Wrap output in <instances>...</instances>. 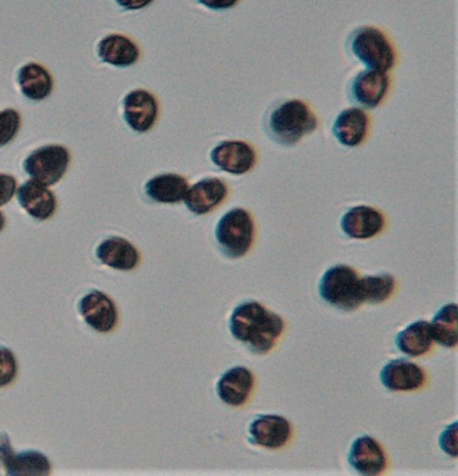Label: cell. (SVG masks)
I'll return each instance as SVG.
<instances>
[{
	"instance_id": "52a82bcc",
	"label": "cell",
	"mask_w": 458,
	"mask_h": 476,
	"mask_svg": "<svg viewBox=\"0 0 458 476\" xmlns=\"http://www.w3.org/2000/svg\"><path fill=\"white\" fill-rule=\"evenodd\" d=\"M78 309L85 322L98 332L107 333L117 324L118 312L114 302L98 289L84 295L79 301Z\"/></svg>"
},
{
	"instance_id": "5bb4252c",
	"label": "cell",
	"mask_w": 458,
	"mask_h": 476,
	"mask_svg": "<svg viewBox=\"0 0 458 476\" xmlns=\"http://www.w3.org/2000/svg\"><path fill=\"white\" fill-rule=\"evenodd\" d=\"M383 386L390 391H412L420 388L426 380L423 370L406 359H393L379 373Z\"/></svg>"
},
{
	"instance_id": "484cf974",
	"label": "cell",
	"mask_w": 458,
	"mask_h": 476,
	"mask_svg": "<svg viewBox=\"0 0 458 476\" xmlns=\"http://www.w3.org/2000/svg\"><path fill=\"white\" fill-rule=\"evenodd\" d=\"M362 296L364 302L382 303L393 294L395 282L388 273L361 277Z\"/></svg>"
},
{
	"instance_id": "d6986e66",
	"label": "cell",
	"mask_w": 458,
	"mask_h": 476,
	"mask_svg": "<svg viewBox=\"0 0 458 476\" xmlns=\"http://www.w3.org/2000/svg\"><path fill=\"white\" fill-rule=\"evenodd\" d=\"M369 128L367 113L357 107L343 110L335 119L332 132L343 146L354 147L365 138Z\"/></svg>"
},
{
	"instance_id": "7402d4cb",
	"label": "cell",
	"mask_w": 458,
	"mask_h": 476,
	"mask_svg": "<svg viewBox=\"0 0 458 476\" xmlns=\"http://www.w3.org/2000/svg\"><path fill=\"white\" fill-rule=\"evenodd\" d=\"M18 83L22 94L35 101L45 99L53 89L51 74L44 66L36 63H29L20 68Z\"/></svg>"
},
{
	"instance_id": "e0dca14e",
	"label": "cell",
	"mask_w": 458,
	"mask_h": 476,
	"mask_svg": "<svg viewBox=\"0 0 458 476\" xmlns=\"http://www.w3.org/2000/svg\"><path fill=\"white\" fill-rule=\"evenodd\" d=\"M388 87L389 78L386 72L365 70L353 78L351 95L360 105L375 108L386 96Z\"/></svg>"
},
{
	"instance_id": "6da1fadb",
	"label": "cell",
	"mask_w": 458,
	"mask_h": 476,
	"mask_svg": "<svg viewBox=\"0 0 458 476\" xmlns=\"http://www.w3.org/2000/svg\"><path fill=\"white\" fill-rule=\"evenodd\" d=\"M284 328V322L280 315L255 300L236 305L229 319L232 336L256 354L269 352L282 335Z\"/></svg>"
},
{
	"instance_id": "7a4b0ae2",
	"label": "cell",
	"mask_w": 458,
	"mask_h": 476,
	"mask_svg": "<svg viewBox=\"0 0 458 476\" xmlns=\"http://www.w3.org/2000/svg\"><path fill=\"white\" fill-rule=\"evenodd\" d=\"M267 124L274 140L284 146H293L317 129L318 120L303 101L291 99L271 112Z\"/></svg>"
},
{
	"instance_id": "f546056e",
	"label": "cell",
	"mask_w": 458,
	"mask_h": 476,
	"mask_svg": "<svg viewBox=\"0 0 458 476\" xmlns=\"http://www.w3.org/2000/svg\"><path fill=\"white\" fill-rule=\"evenodd\" d=\"M16 185L17 182L13 176L0 173V205L8 203L13 198Z\"/></svg>"
},
{
	"instance_id": "1f68e13d",
	"label": "cell",
	"mask_w": 458,
	"mask_h": 476,
	"mask_svg": "<svg viewBox=\"0 0 458 476\" xmlns=\"http://www.w3.org/2000/svg\"><path fill=\"white\" fill-rule=\"evenodd\" d=\"M117 3L126 8V9H130V10H133V9H138V8H141V7H144L145 5H147L148 3H150L149 1H117Z\"/></svg>"
},
{
	"instance_id": "ac0fdd59",
	"label": "cell",
	"mask_w": 458,
	"mask_h": 476,
	"mask_svg": "<svg viewBox=\"0 0 458 476\" xmlns=\"http://www.w3.org/2000/svg\"><path fill=\"white\" fill-rule=\"evenodd\" d=\"M20 205L34 219L45 221L53 216L56 210L55 194L46 186L27 180L17 191Z\"/></svg>"
},
{
	"instance_id": "ffe728a7",
	"label": "cell",
	"mask_w": 458,
	"mask_h": 476,
	"mask_svg": "<svg viewBox=\"0 0 458 476\" xmlns=\"http://www.w3.org/2000/svg\"><path fill=\"white\" fill-rule=\"evenodd\" d=\"M100 59L116 67H127L139 58L137 45L129 38L120 34H110L103 38L98 45Z\"/></svg>"
},
{
	"instance_id": "d4e9b609",
	"label": "cell",
	"mask_w": 458,
	"mask_h": 476,
	"mask_svg": "<svg viewBox=\"0 0 458 476\" xmlns=\"http://www.w3.org/2000/svg\"><path fill=\"white\" fill-rule=\"evenodd\" d=\"M430 324L433 340L445 347L457 345V305L454 303L442 306Z\"/></svg>"
},
{
	"instance_id": "ba28073f",
	"label": "cell",
	"mask_w": 458,
	"mask_h": 476,
	"mask_svg": "<svg viewBox=\"0 0 458 476\" xmlns=\"http://www.w3.org/2000/svg\"><path fill=\"white\" fill-rule=\"evenodd\" d=\"M210 159L220 170L234 175L250 171L256 163V152L246 142L225 140L210 152Z\"/></svg>"
},
{
	"instance_id": "9a60e30c",
	"label": "cell",
	"mask_w": 458,
	"mask_h": 476,
	"mask_svg": "<svg viewBox=\"0 0 458 476\" xmlns=\"http://www.w3.org/2000/svg\"><path fill=\"white\" fill-rule=\"evenodd\" d=\"M96 255L103 264L123 271L136 268L140 258L134 245L119 236L102 240L96 249Z\"/></svg>"
},
{
	"instance_id": "3957f363",
	"label": "cell",
	"mask_w": 458,
	"mask_h": 476,
	"mask_svg": "<svg viewBox=\"0 0 458 476\" xmlns=\"http://www.w3.org/2000/svg\"><path fill=\"white\" fill-rule=\"evenodd\" d=\"M318 293L329 305L344 311H352L364 303L361 277L345 264L327 269L318 284Z\"/></svg>"
},
{
	"instance_id": "277c9868",
	"label": "cell",
	"mask_w": 458,
	"mask_h": 476,
	"mask_svg": "<svg viewBox=\"0 0 458 476\" xmlns=\"http://www.w3.org/2000/svg\"><path fill=\"white\" fill-rule=\"evenodd\" d=\"M255 226L250 213L242 207L230 209L221 216L215 228L216 240L229 258L244 256L254 240Z\"/></svg>"
},
{
	"instance_id": "4fadbf2b",
	"label": "cell",
	"mask_w": 458,
	"mask_h": 476,
	"mask_svg": "<svg viewBox=\"0 0 458 476\" xmlns=\"http://www.w3.org/2000/svg\"><path fill=\"white\" fill-rule=\"evenodd\" d=\"M227 193V186L222 180L205 178L188 188L183 200L190 212L202 215L217 207Z\"/></svg>"
},
{
	"instance_id": "8fae6325",
	"label": "cell",
	"mask_w": 458,
	"mask_h": 476,
	"mask_svg": "<svg viewBox=\"0 0 458 476\" xmlns=\"http://www.w3.org/2000/svg\"><path fill=\"white\" fill-rule=\"evenodd\" d=\"M348 463L361 475L376 476L385 471L386 458L382 447L374 438L362 435L352 442Z\"/></svg>"
},
{
	"instance_id": "9c48e42d",
	"label": "cell",
	"mask_w": 458,
	"mask_h": 476,
	"mask_svg": "<svg viewBox=\"0 0 458 476\" xmlns=\"http://www.w3.org/2000/svg\"><path fill=\"white\" fill-rule=\"evenodd\" d=\"M157 113V101L147 90L131 91L123 98L124 120L130 128L137 132L149 130L156 122Z\"/></svg>"
},
{
	"instance_id": "7c38bea8",
	"label": "cell",
	"mask_w": 458,
	"mask_h": 476,
	"mask_svg": "<svg viewBox=\"0 0 458 476\" xmlns=\"http://www.w3.org/2000/svg\"><path fill=\"white\" fill-rule=\"evenodd\" d=\"M385 216L368 205L350 208L341 218L340 226L349 238L368 239L379 234L385 227Z\"/></svg>"
},
{
	"instance_id": "44dd1931",
	"label": "cell",
	"mask_w": 458,
	"mask_h": 476,
	"mask_svg": "<svg viewBox=\"0 0 458 476\" xmlns=\"http://www.w3.org/2000/svg\"><path fill=\"white\" fill-rule=\"evenodd\" d=\"M189 188L187 180L176 173L158 174L145 184V193L152 200L162 204H175L182 200Z\"/></svg>"
},
{
	"instance_id": "4316f807",
	"label": "cell",
	"mask_w": 458,
	"mask_h": 476,
	"mask_svg": "<svg viewBox=\"0 0 458 476\" xmlns=\"http://www.w3.org/2000/svg\"><path fill=\"white\" fill-rule=\"evenodd\" d=\"M21 126L20 113L12 108L0 112V146L12 141Z\"/></svg>"
},
{
	"instance_id": "8992f818",
	"label": "cell",
	"mask_w": 458,
	"mask_h": 476,
	"mask_svg": "<svg viewBox=\"0 0 458 476\" xmlns=\"http://www.w3.org/2000/svg\"><path fill=\"white\" fill-rule=\"evenodd\" d=\"M70 153L62 145H46L32 151L24 160L23 168L33 180L51 186L65 174L70 163Z\"/></svg>"
},
{
	"instance_id": "5b68a950",
	"label": "cell",
	"mask_w": 458,
	"mask_h": 476,
	"mask_svg": "<svg viewBox=\"0 0 458 476\" xmlns=\"http://www.w3.org/2000/svg\"><path fill=\"white\" fill-rule=\"evenodd\" d=\"M350 46L354 56L362 63L367 70L386 72L394 64V50L378 29L362 26L351 37Z\"/></svg>"
},
{
	"instance_id": "30bf717a",
	"label": "cell",
	"mask_w": 458,
	"mask_h": 476,
	"mask_svg": "<svg viewBox=\"0 0 458 476\" xmlns=\"http://www.w3.org/2000/svg\"><path fill=\"white\" fill-rule=\"evenodd\" d=\"M250 442L260 447L276 449L290 439L292 428L289 421L277 414H262L249 426Z\"/></svg>"
},
{
	"instance_id": "d6a6232c",
	"label": "cell",
	"mask_w": 458,
	"mask_h": 476,
	"mask_svg": "<svg viewBox=\"0 0 458 476\" xmlns=\"http://www.w3.org/2000/svg\"><path fill=\"white\" fill-rule=\"evenodd\" d=\"M5 225V218L4 213L0 211V231L4 229Z\"/></svg>"
},
{
	"instance_id": "603a6c76",
	"label": "cell",
	"mask_w": 458,
	"mask_h": 476,
	"mask_svg": "<svg viewBox=\"0 0 458 476\" xmlns=\"http://www.w3.org/2000/svg\"><path fill=\"white\" fill-rule=\"evenodd\" d=\"M2 467L7 475L13 476L48 475L51 471L48 458L40 451L31 449L17 454L13 450Z\"/></svg>"
},
{
	"instance_id": "2e32d148",
	"label": "cell",
	"mask_w": 458,
	"mask_h": 476,
	"mask_svg": "<svg viewBox=\"0 0 458 476\" xmlns=\"http://www.w3.org/2000/svg\"><path fill=\"white\" fill-rule=\"evenodd\" d=\"M254 385L251 372L244 366H234L222 374L216 383V394L226 405L240 406L250 397Z\"/></svg>"
},
{
	"instance_id": "cb8c5ba5",
	"label": "cell",
	"mask_w": 458,
	"mask_h": 476,
	"mask_svg": "<svg viewBox=\"0 0 458 476\" xmlns=\"http://www.w3.org/2000/svg\"><path fill=\"white\" fill-rule=\"evenodd\" d=\"M430 324L427 321H417L398 332L395 345L403 354L415 357L427 353L432 345Z\"/></svg>"
},
{
	"instance_id": "f1b7e54d",
	"label": "cell",
	"mask_w": 458,
	"mask_h": 476,
	"mask_svg": "<svg viewBox=\"0 0 458 476\" xmlns=\"http://www.w3.org/2000/svg\"><path fill=\"white\" fill-rule=\"evenodd\" d=\"M438 444L446 455L457 456V422L445 427L439 436Z\"/></svg>"
},
{
	"instance_id": "83f0119b",
	"label": "cell",
	"mask_w": 458,
	"mask_h": 476,
	"mask_svg": "<svg viewBox=\"0 0 458 476\" xmlns=\"http://www.w3.org/2000/svg\"><path fill=\"white\" fill-rule=\"evenodd\" d=\"M17 363L13 353L0 346V388L9 385L16 376Z\"/></svg>"
},
{
	"instance_id": "4dcf8cb0",
	"label": "cell",
	"mask_w": 458,
	"mask_h": 476,
	"mask_svg": "<svg viewBox=\"0 0 458 476\" xmlns=\"http://www.w3.org/2000/svg\"><path fill=\"white\" fill-rule=\"evenodd\" d=\"M200 3H202L203 4H205L210 9L220 10V9H226V8L233 6V4H235L236 1H225V0L207 1L205 0V1H200Z\"/></svg>"
}]
</instances>
